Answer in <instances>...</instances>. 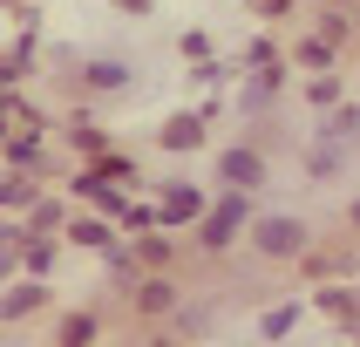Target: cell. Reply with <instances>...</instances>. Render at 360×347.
<instances>
[{
    "mask_svg": "<svg viewBox=\"0 0 360 347\" xmlns=\"http://www.w3.org/2000/svg\"><path fill=\"white\" fill-rule=\"evenodd\" d=\"M7 163H14V170H41V163H48L34 130H14V137H7Z\"/></svg>",
    "mask_w": 360,
    "mask_h": 347,
    "instance_id": "11",
    "label": "cell"
},
{
    "mask_svg": "<svg viewBox=\"0 0 360 347\" xmlns=\"http://www.w3.org/2000/svg\"><path fill=\"white\" fill-rule=\"evenodd\" d=\"M245 68H279V48H272V41H252V48H245Z\"/></svg>",
    "mask_w": 360,
    "mask_h": 347,
    "instance_id": "24",
    "label": "cell"
},
{
    "mask_svg": "<svg viewBox=\"0 0 360 347\" xmlns=\"http://www.w3.org/2000/svg\"><path fill=\"white\" fill-rule=\"evenodd\" d=\"M354 130H360V102H354V109H333V116L320 122V137H333V143H347Z\"/></svg>",
    "mask_w": 360,
    "mask_h": 347,
    "instance_id": "18",
    "label": "cell"
},
{
    "mask_svg": "<svg viewBox=\"0 0 360 347\" xmlns=\"http://www.w3.org/2000/svg\"><path fill=\"white\" fill-rule=\"evenodd\" d=\"M41 306H48V286H41V279L7 286V293H0V320L14 327V320H27V313H41Z\"/></svg>",
    "mask_w": 360,
    "mask_h": 347,
    "instance_id": "5",
    "label": "cell"
},
{
    "mask_svg": "<svg viewBox=\"0 0 360 347\" xmlns=\"http://www.w3.org/2000/svg\"><path fill=\"white\" fill-rule=\"evenodd\" d=\"M252 245H259L265 259H306L313 252V232H306V218L272 211V218H252Z\"/></svg>",
    "mask_w": 360,
    "mask_h": 347,
    "instance_id": "1",
    "label": "cell"
},
{
    "mask_svg": "<svg viewBox=\"0 0 360 347\" xmlns=\"http://www.w3.org/2000/svg\"><path fill=\"white\" fill-rule=\"evenodd\" d=\"M300 272H306L313 286H326V272H333V259H326V252H306V259H300Z\"/></svg>",
    "mask_w": 360,
    "mask_h": 347,
    "instance_id": "26",
    "label": "cell"
},
{
    "mask_svg": "<svg viewBox=\"0 0 360 347\" xmlns=\"http://www.w3.org/2000/svg\"><path fill=\"white\" fill-rule=\"evenodd\" d=\"M163 232H170V225H204V211H211V204H204V191L198 184H163Z\"/></svg>",
    "mask_w": 360,
    "mask_h": 347,
    "instance_id": "3",
    "label": "cell"
},
{
    "mask_svg": "<svg viewBox=\"0 0 360 347\" xmlns=\"http://www.w3.org/2000/svg\"><path fill=\"white\" fill-rule=\"evenodd\" d=\"M313 300H320V313H326V320H340V327H360V293H347V286H333V279H326L320 293H313Z\"/></svg>",
    "mask_w": 360,
    "mask_h": 347,
    "instance_id": "7",
    "label": "cell"
},
{
    "mask_svg": "<svg viewBox=\"0 0 360 347\" xmlns=\"http://www.w3.org/2000/svg\"><path fill=\"white\" fill-rule=\"evenodd\" d=\"M218 170H224V184L252 191V184L265 177V157H259V150H224V157H218Z\"/></svg>",
    "mask_w": 360,
    "mask_h": 347,
    "instance_id": "6",
    "label": "cell"
},
{
    "mask_svg": "<svg viewBox=\"0 0 360 347\" xmlns=\"http://www.w3.org/2000/svg\"><path fill=\"white\" fill-rule=\"evenodd\" d=\"M347 225H354V232H360V198H354V204H347Z\"/></svg>",
    "mask_w": 360,
    "mask_h": 347,
    "instance_id": "29",
    "label": "cell"
},
{
    "mask_svg": "<svg viewBox=\"0 0 360 347\" xmlns=\"http://www.w3.org/2000/svg\"><path fill=\"white\" fill-rule=\"evenodd\" d=\"M150 347H170V341H150Z\"/></svg>",
    "mask_w": 360,
    "mask_h": 347,
    "instance_id": "31",
    "label": "cell"
},
{
    "mask_svg": "<svg viewBox=\"0 0 360 347\" xmlns=\"http://www.w3.org/2000/svg\"><path fill=\"white\" fill-rule=\"evenodd\" d=\"M68 239L89 245V252H109V245H116V232H109V218L96 211V218H75V225H68Z\"/></svg>",
    "mask_w": 360,
    "mask_h": 347,
    "instance_id": "10",
    "label": "cell"
},
{
    "mask_svg": "<svg viewBox=\"0 0 360 347\" xmlns=\"http://www.w3.org/2000/svg\"><path fill=\"white\" fill-rule=\"evenodd\" d=\"M279 82H285V68H252V75H245V96H238V116H259V109H272Z\"/></svg>",
    "mask_w": 360,
    "mask_h": 347,
    "instance_id": "4",
    "label": "cell"
},
{
    "mask_svg": "<svg viewBox=\"0 0 360 347\" xmlns=\"http://www.w3.org/2000/svg\"><path fill=\"white\" fill-rule=\"evenodd\" d=\"M292 320H300V300L265 306V313H259V334H265V341H285V334H292Z\"/></svg>",
    "mask_w": 360,
    "mask_h": 347,
    "instance_id": "14",
    "label": "cell"
},
{
    "mask_svg": "<svg viewBox=\"0 0 360 347\" xmlns=\"http://www.w3.org/2000/svg\"><path fill=\"white\" fill-rule=\"evenodd\" d=\"M300 61H306V68H320V75H333V41H320V34L300 41Z\"/></svg>",
    "mask_w": 360,
    "mask_h": 347,
    "instance_id": "19",
    "label": "cell"
},
{
    "mask_svg": "<svg viewBox=\"0 0 360 347\" xmlns=\"http://www.w3.org/2000/svg\"><path fill=\"white\" fill-rule=\"evenodd\" d=\"M340 157H347V143L320 137L313 150H306V177H333V170H340Z\"/></svg>",
    "mask_w": 360,
    "mask_h": 347,
    "instance_id": "12",
    "label": "cell"
},
{
    "mask_svg": "<svg viewBox=\"0 0 360 347\" xmlns=\"http://www.w3.org/2000/svg\"><path fill=\"white\" fill-rule=\"evenodd\" d=\"M354 341H360V327H354Z\"/></svg>",
    "mask_w": 360,
    "mask_h": 347,
    "instance_id": "32",
    "label": "cell"
},
{
    "mask_svg": "<svg viewBox=\"0 0 360 347\" xmlns=\"http://www.w3.org/2000/svg\"><path fill=\"white\" fill-rule=\"evenodd\" d=\"M292 0H245V14H259V20H279Z\"/></svg>",
    "mask_w": 360,
    "mask_h": 347,
    "instance_id": "27",
    "label": "cell"
},
{
    "mask_svg": "<svg viewBox=\"0 0 360 347\" xmlns=\"http://www.w3.org/2000/svg\"><path fill=\"white\" fill-rule=\"evenodd\" d=\"M0 204H7V211H34V184H27V177H7V184H0Z\"/></svg>",
    "mask_w": 360,
    "mask_h": 347,
    "instance_id": "16",
    "label": "cell"
},
{
    "mask_svg": "<svg viewBox=\"0 0 360 347\" xmlns=\"http://www.w3.org/2000/svg\"><path fill=\"white\" fill-rule=\"evenodd\" d=\"M354 293H360V286H354Z\"/></svg>",
    "mask_w": 360,
    "mask_h": 347,
    "instance_id": "33",
    "label": "cell"
},
{
    "mask_svg": "<svg viewBox=\"0 0 360 347\" xmlns=\"http://www.w3.org/2000/svg\"><path fill=\"white\" fill-rule=\"evenodd\" d=\"M163 150H204V116H163Z\"/></svg>",
    "mask_w": 360,
    "mask_h": 347,
    "instance_id": "8",
    "label": "cell"
},
{
    "mask_svg": "<svg viewBox=\"0 0 360 347\" xmlns=\"http://www.w3.org/2000/svg\"><path fill=\"white\" fill-rule=\"evenodd\" d=\"M354 20H360V14H354Z\"/></svg>",
    "mask_w": 360,
    "mask_h": 347,
    "instance_id": "34",
    "label": "cell"
},
{
    "mask_svg": "<svg viewBox=\"0 0 360 347\" xmlns=\"http://www.w3.org/2000/svg\"><path fill=\"white\" fill-rule=\"evenodd\" d=\"M245 225H252V198H245L238 184H231V191H224V198L211 204V211H204V225H198V239L211 245V252H224V245L238 239Z\"/></svg>",
    "mask_w": 360,
    "mask_h": 347,
    "instance_id": "2",
    "label": "cell"
},
{
    "mask_svg": "<svg viewBox=\"0 0 360 347\" xmlns=\"http://www.w3.org/2000/svg\"><path fill=\"white\" fill-rule=\"evenodd\" d=\"M326 7H347V0H326Z\"/></svg>",
    "mask_w": 360,
    "mask_h": 347,
    "instance_id": "30",
    "label": "cell"
},
{
    "mask_svg": "<svg viewBox=\"0 0 360 347\" xmlns=\"http://www.w3.org/2000/svg\"><path fill=\"white\" fill-rule=\"evenodd\" d=\"M347 27H354V20H347V7H326V14H320V27H313V34H320V41H333V48H340V41H347Z\"/></svg>",
    "mask_w": 360,
    "mask_h": 347,
    "instance_id": "21",
    "label": "cell"
},
{
    "mask_svg": "<svg viewBox=\"0 0 360 347\" xmlns=\"http://www.w3.org/2000/svg\"><path fill=\"white\" fill-rule=\"evenodd\" d=\"M61 218H68V211H61V198H41V204H34V218H27V232H34V239H48Z\"/></svg>",
    "mask_w": 360,
    "mask_h": 347,
    "instance_id": "17",
    "label": "cell"
},
{
    "mask_svg": "<svg viewBox=\"0 0 360 347\" xmlns=\"http://www.w3.org/2000/svg\"><path fill=\"white\" fill-rule=\"evenodd\" d=\"M89 82H96V89H122L129 68H122V61H89Z\"/></svg>",
    "mask_w": 360,
    "mask_h": 347,
    "instance_id": "22",
    "label": "cell"
},
{
    "mask_svg": "<svg viewBox=\"0 0 360 347\" xmlns=\"http://www.w3.org/2000/svg\"><path fill=\"white\" fill-rule=\"evenodd\" d=\"M109 7H122V14H150V0H109Z\"/></svg>",
    "mask_w": 360,
    "mask_h": 347,
    "instance_id": "28",
    "label": "cell"
},
{
    "mask_svg": "<svg viewBox=\"0 0 360 347\" xmlns=\"http://www.w3.org/2000/svg\"><path fill=\"white\" fill-rule=\"evenodd\" d=\"M184 55H191V68H198V61H211V34H204V27H191V34H184Z\"/></svg>",
    "mask_w": 360,
    "mask_h": 347,
    "instance_id": "25",
    "label": "cell"
},
{
    "mask_svg": "<svg viewBox=\"0 0 360 347\" xmlns=\"http://www.w3.org/2000/svg\"><path fill=\"white\" fill-rule=\"evenodd\" d=\"M136 259L150 265V272H163V265H170V239H157V232H143V245H136Z\"/></svg>",
    "mask_w": 360,
    "mask_h": 347,
    "instance_id": "20",
    "label": "cell"
},
{
    "mask_svg": "<svg viewBox=\"0 0 360 347\" xmlns=\"http://www.w3.org/2000/svg\"><path fill=\"white\" fill-rule=\"evenodd\" d=\"M170 306H177V286L170 279H143L136 286V313L143 320H157V313H170Z\"/></svg>",
    "mask_w": 360,
    "mask_h": 347,
    "instance_id": "9",
    "label": "cell"
},
{
    "mask_svg": "<svg viewBox=\"0 0 360 347\" xmlns=\"http://www.w3.org/2000/svg\"><path fill=\"white\" fill-rule=\"evenodd\" d=\"M306 102H313V109H333V102H340V82H333V75H320L313 89H306Z\"/></svg>",
    "mask_w": 360,
    "mask_h": 347,
    "instance_id": "23",
    "label": "cell"
},
{
    "mask_svg": "<svg viewBox=\"0 0 360 347\" xmlns=\"http://www.w3.org/2000/svg\"><path fill=\"white\" fill-rule=\"evenodd\" d=\"M20 272H55V245L27 239V245H20Z\"/></svg>",
    "mask_w": 360,
    "mask_h": 347,
    "instance_id": "15",
    "label": "cell"
},
{
    "mask_svg": "<svg viewBox=\"0 0 360 347\" xmlns=\"http://www.w3.org/2000/svg\"><path fill=\"white\" fill-rule=\"evenodd\" d=\"M96 313H89V306H75V313H68V320H61V341L55 347H89V341H96Z\"/></svg>",
    "mask_w": 360,
    "mask_h": 347,
    "instance_id": "13",
    "label": "cell"
}]
</instances>
